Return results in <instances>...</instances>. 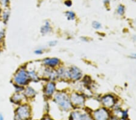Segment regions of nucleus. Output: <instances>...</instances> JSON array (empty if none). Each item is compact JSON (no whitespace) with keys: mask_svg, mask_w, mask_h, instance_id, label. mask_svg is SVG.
Here are the masks:
<instances>
[{"mask_svg":"<svg viewBox=\"0 0 136 120\" xmlns=\"http://www.w3.org/2000/svg\"><path fill=\"white\" fill-rule=\"evenodd\" d=\"M42 64L45 67L56 69L57 67L61 66V61L58 58H45L42 61Z\"/></svg>","mask_w":136,"mask_h":120,"instance_id":"0eeeda50","label":"nucleus"},{"mask_svg":"<svg viewBox=\"0 0 136 120\" xmlns=\"http://www.w3.org/2000/svg\"><path fill=\"white\" fill-rule=\"evenodd\" d=\"M70 99L73 107H80L84 106L85 103V98L84 95L81 93L73 92L70 95Z\"/></svg>","mask_w":136,"mask_h":120,"instance_id":"39448f33","label":"nucleus"},{"mask_svg":"<svg viewBox=\"0 0 136 120\" xmlns=\"http://www.w3.org/2000/svg\"><path fill=\"white\" fill-rule=\"evenodd\" d=\"M104 1L105 4H108V3H110V0H104Z\"/></svg>","mask_w":136,"mask_h":120,"instance_id":"c85d7f7f","label":"nucleus"},{"mask_svg":"<svg viewBox=\"0 0 136 120\" xmlns=\"http://www.w3.org/2000/svg\"><path fill=\"white\" fill-rule=\"evenodd\" d=\"M6 37V30L4 29H0V44L4 42Z\"/></svg>","mask_w":136,"mask_h":120,"instance_id":"aec40b11","label":"nucleus"},{"mask_svg":"<svg viewBox=\"0 0 136 120\" xmlns=\"http://www.w3.org/2000/svg\"><path fill=\"white\" fill-rule=\"evenodd\" d=\"M122 119H123V118H122ZM123 120H126V119H123Z\"/></svg>","mask_w":136,"mask_h":120,"instance_id":"473e14b6","label":"nucleus"},{"mask_svg":"<svg viewBox=\"0 0 136 120\" xmlns=\"http://www.w3.org/2000/svg\"><path fill=\"white\" fill-rule=\"evenodd\" d=\"M10 4V0H0V5L3 7H8Z\"/></svg>","mask_w":136,"mask_h":120,"instance_id":"5701e85b","label":"nucleus"},{"mask_svg":"<svg viewBox=\"0 0 136 120\" xmlns=\"http://www.w3.org/2000/svg\"><path fill=\"white\" fill-rule=\"evenodd\" d=\"M13 87H14L15 93H22V92H24V89H25V87L19 86V85L13 84Z\"/></svg>","mask_w":136,"mask_h":120,"instance_id":"6ab92c4d","label":"nucleus"},{"mask_svg":"<svg viewBox=\"0 0 136 120\" xmlns=\"http://www.w3.org/2000/svg\"><path fill=\"white\" fill-rule=\"evenodd\" d=\"M43 75L44 78L47 80V81L55 82L56 80H57L56 69H51V68L49 67H45V69L43 72Z\"/></svg>","mask_w":136,"mask_h":120,"instance_id":"9d476101","label":"nucleus"},{"mask_svg":"<svg viewBox=\"0 0 136 120\" xmlns=\"http://www.w3.org/2000/svg\"><path fill=\"white\" fill-rule=\"evenodd\" d=\"M52 30L53 28L51 26L50 22L48 21H46L44 22V24L41 27L40 32L42 35H48L52 32Z\"/></svg>","mask_w":136,"mask_h":120,"instance_id":"2eb2a0df","label":"nucleus"},{"mask_svg":"<svg viewBox=\"0 0 136 120\" xmlns=\"http://www.w3.org/2000/svg\"><path fill=\"white\" fill-rule=\"evenodd\" d=\"M1 19L4 24H7L9 21V18H10V12L8 10H6L2 12L1 15Z\"/></svg>","mask_w":136,"mask_h":120,"instance_id":"f3484780","label":"nucleus"},{"mask_svg":"<svg viewBox=\"0 0 136 120\" xmlns=\"http://www.w3.org/2000/svg\"><path fill=\"white\" fill-rule=\"evenodd\" d=\"M23 95L26 98V100H32L36 97L37 92L34 88L31 86H27L25 87L24 92H22Z\"/></svg>","mask_w":136,"mask_h":120,"instance_id":"4468645a","label":"nucleus"},{"mask_svg":"<svg viewBox=\"0 0 136 120\" xmlns=\"http://www.w3.org/2000/svg\"><path fill=\"white\" fill-rule=\"evenodd\" d=\"M1 48H0V55H1Z\"/></svg>","mask_w":136,"mask_h":120,"instance_id":"2f4dec72","label":"nucleus"},{"mask_svg":"<svg viewBox=\"0 0 136 120\" xmlns=\"http://www.w3.org/2000/svg\"><path fill=\"white\" fill-rule=\"evenodd\" d=\"M57 44V41L56 40L50 41H49L48 42V46L49 47H54V46H55V45H56Z\"/></svg>","mask_w":136,"mask_h":120,"instance_id":"393cba45","label":"nucleus"},{"mask_svg":"<svg viewBox=\"0 0 136 120\" xmlns=\"http://www.w3.org/2000/svg\"><path fill=\"white\" fill-rule=\"evenodd\" d=\"M27 72H28V75L29 77L30 82L33 81L34 83H38L40 81V77H39V74L34 69H27Z\"/></svg>","mask_w":136,"mask_h":120,"instance_id":"dca6fc26","label":"nucleus"},{"mask_svg":"<svg viewBox=\"0 0 136 120\" xmlns=\"http://www.w3.org/2000/svg\"><path fill=\"white\" fill-rule=\"evenodd\" d=\"M53 99L54 102L62 110L68 111L73 108V106L70 99V95L64 91H57L54 93Z\"/></svg>","mask_w":136,"mask_h":120,"instance_id":"f03ea898","label":"nucleus"},{"mask_svg":"<svg viewBox=\"0 0 136 120\" xmlns=\"http://www.w3.org/2000/svg\"><path fill=\"white\" fill-rule=\"evenodd\" d=\"M132 57L133 58H136V54H133L132 55Z\"/></svg>","mask_w":136,"mask_h":120,"instance_id":"c756f323","label":"nucleus"},{"mask_svg":"<svg viewBox=\"0 0 136 120\" xmlns=\"http://www.w3.org/2000/svg\"><path fill=\"white\" fill-rule=\"evenodd\" d=\"M69 69V80L72 81H78L81 80L83 77V73L78 67L72 66Z\"/></svg>","mask_w":136,"mask_h":120,"instance_id":"423d86ee","label":"nucleus"},{"mask_svg":"<svg viewBox=\"0 0 136 120\" xmlns=\"http://www.w3.org/2000/svg\"><path fill=\"white\" fill-rule=\"evenodd\" d=\"M100 103L105 108L107 109H111L116 105V100L113 95L107 94L101 98Z\"/></svg>","mask_w":136,"mask_h":120,"instance_id":"1a4fd4ad","label":"nucleus"},{"mask_svg":"<svg viewBox=\"0 0 136 120\" xmlns=\"http://www.w3.org/2000/svg\"><path fill=\"white\" fill-rule=\"evenodd\" d=\"M56 70L57 80H60L62 81L69 80V69L60 66L57 67Z\"/></svg>","mask_w":136,"mask_h":120,"instance_id":"f8f14e48","label":"nucleus"},{"mask_svg":"<svg viewBox=\"0 0 136 120\" xmlns=\"http://www.w3.org/2000/svg\"><path fill=\"white\" fill-rule=\"evenodd\" d=\"M64 4L65 5L67 6V7H71V6H72V2L70 0H66L64 2Z\"/></svg>","mask_w":136,"mask_h":120,"instance_id":"a878e982","label":"nucleus"},{"mask_svg":"<svg viewBox=\"0 0 136 120\" xmlns=\"http://www.w3.org/2000/svg\"><path fill=\"white\" fill-rule=\"evenodd\" d=\"M135 39H136V36H135Z\"/></svg>","mask_w":136,"mask_h":120,"instance_id":"72a5a7b5","label":"nucleus"},{"mask_svg":"<svg viewBox=\"0 0 136 120\" xmlns=\"http://www.w3.org/2000/svg\"><path fill=\"white\" fill-rule=\"evenodd\" d=\"M15 116L20 120H29L31 116V109L30 106L26 103L19 105L15 110Z\"/></svg>","mask_w":136,"mask_h":120,"instance_id":"7ed1b4c3","label":"nucleus"},{"mask_svg":"<svg viewBox=\"0 0 136 120\" xmlns=\"http://www.w3.org/2000/svg\"><path fill=\"white\" fill-rule=\"evenodd\" d=\"M26 100L24 95L22 93H15L10 97V101L13 104L16 105H20V104L24 103V101Z\"/></svg>","mask_w":136,"mask_h":120,"instance_id":"ddd939ff","label":"nucleus"},{"mask_svg":"<svg viewBox=\"0 0 136 120\" xmlns=\"http://www.w3.org/2000/svg\"><path fill=\"white\" fill-rule=\"evenodd\" d=\"M0 120H4V116H3V114L0 113Z\"/></svg>","mask_w":136,"mask_h":120,"instance_id":"cd10ccee","label":"nucleus"},{"mask_svg":"<svg viewBox=\"0 0 136 120\" xmlns=\"http://www.w3.org/2000/svg\"><path fill=\"white\" fill-rule=\"evenodd\" d=\"M13 84L26 87L28 86L30 80L27 72V66L26 64L22 65L16 70L13 74L11 80Z\"/></svg>","mask_w":136,"mask_h":120,"instance_id":"f257e3e1","label":"nucleus"},{"mask_svg":"<svg viewBox=\"0 0 136 120\" xmlns=\"http://www.w3.org/2000/svg\"><path fill=\"white\" fill-rule=\"evenodd\" d=\"M65 15L69 21H73L76 19V14L73 11H66Z\"/></svg>","mask_w":136,"mask_h":120,"instance_id":"a211bd4d","label":"nucleus"},{"mask_svg":"<svg viewBox=\"0 0 136 120\" xmlns=\"http://www.w3.org/2000/svg\"><path fill=\"white\" fill-rule=\"evenodd\" d=\"M91 25H92V27H93V28L96 30H99L100 29L102 28V24H101L100 22H98V21H93Z\"/></svg>","mask_w":136,"mask_h":120,"instance_id":"412c9836","label":"nucleus"},{"mask_svg":"<svg viewBox=\"0 0 136 120\" xmlns=\"http://www.w3.org/2000/svg\"><path fill=\"white\" fill-rule=\"evenodd\" d=\"M117 13L120 16H122L125 13V7L123 5H119L117 9Z\"/></svg>","mask_w":136,"mask_h":120,"instance_id":"4be33fe9","label":"nucleus"},{"mask_svg":"<svg viewBox=\"0 0 136 120\" xmlns=\"http://www.w3.org/2000/svg\"><path fill=\"white\" fill-rule=\"evenodd\" d=\"M110 116L108 109L101 107L94 111L92 118L94 120H108Z\"/></svg>","mask_w":136,"mask_h":120,"instance_id":"6e6552de","label":"nucleus"},{"mask_svg":"<svg viewBox=\"0 0 136 120\" xmlns=\"http://www.w3.org/2000/svg\"><path fill=\"white\" fill-rule=\"evenodd\" d=\"M0 45H1V44H0ZM0 48H1V45H0Z\"/></svg>","mask_w":136,"mask_h":120,"instance_id":"f704fd0d","label":"nucleus"},{"mask_svg":"<svg viewBox=\"0 0 136 120\" xmlns=\"http://www.w3.org/2000/svg\"><path fill=\"white\" fill-rule=\"evenodd\" d=\"M71 120H93L92 116L87 113H82L78 111L72 112L70 115Z\"/></svg>","mask_w":136,"mask_h":120,"instance_id":"9b49d317","label":"nucleus"},{"mask_svg":"<svg viewBox=\"0 0 136 120\" xmlns=\"http://www.w3.org/2000/svg\"><path fill=\"white\" fill-rule=\"evenodd\" d=\"M2 9H1V7H0V16H1V13H2Z\"/></svg>","mask_w":136,"mask_h":120,"instance_id":"7c9ffc66","label":"nucleus"},{"mask_svg":"<svg viewBox=\"0 0 136 120\" xmlns=\"http://www.w3.org/2000/svg\"><path fill=\"white\" fill-rule=\"evenodd\" d=\"M43 53H44V50H43V49H42V48L36 49L35 50V51H34V54L35 55H41L43 54Z\"/></svg>","mask_w":136,"mask_h":120,"instance_id":"b1692460","label":"nucleus"},{"mask_svg":"<svg viewBox=\"0 0 136 120\" xmlns=\"http://www.w3.org/2000/svg\"><path fill=\"white\" fill-rule=\"evenodd\" d=\"M56 92V84L54 81H48L43 87L44 97L46 99L52 98Z\"/></svg>","mask_w":136,"mask_h":120,"instance_id":"20e7f679","label":"nucleus"},{"mask_svg":"<svg viewBox=\"0 0 136 120\" xmlns=\"http://www.w3.org/2000/svg\"><path fill=\"white\" fill-rule=\"evenodd\" d=\"M42 120H53V119L52 118H51L50 117H49V116H45V117L42 118Z\"/></svg>","mask_w":136,"mask_h":120,"instance_id":"bb28decb","label":"nucleus"}]
</instances>
